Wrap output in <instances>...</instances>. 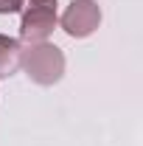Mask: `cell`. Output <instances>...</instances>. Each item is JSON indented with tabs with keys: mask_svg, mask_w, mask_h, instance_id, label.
I'll return each mask as SVG.
<instances>
[{
	"mask_svg": "<svg viewBox=\"0 0 143 146\" xmlns=\"http://www.w3.org/2000/svg\"><path fill=\"white\" fill-rule=\"evenodd\" d=\"M20 54H23V48H20L17 39H14V36L0 34V79H9V76L17 73Z\"/></svg>",
	"mask_w": 143,
	"mask_h": 146,
	"instance_id": "277c9868",
	"label": "cell"
},
{
	"mask_svg": "<svg viewBox=\"0 0 143 146\" xmlns=\"http://www.w3.org/2000/svg\"><path fill=\"white\" fill-rule=\"evenodd\" d=\"M101 25V9L95 0H70V6L62 14V28L73 39H84L95 34Z\"/></svg>",
	"mask_w": 143,
	"mask_h": 146,
	"instance_id": "3957f363",
	"label": "cell"
},
{
	"mask_svg": "<svg viewBox=\"0 0 143 146\" xmlns=\"http://www.w3.org/2000/svg\"><path fill=\"white\" fill-rule=\"evenodd\" d=\"M25 6V0H0V14H14Z\"/></svg>",
	"mask_w": 143,
	"mask_h": 146,
	"instance_id": "5b68a950",
	"label": "cell"
},
{
	"mask_svg": "<svg viewBox=\"0 0 143 146\" xmlns=\"http://www.w3.org/2000/svg\"><path fill=\"white\" fill-rule=\"evenodd\" d=\"M20 65L25 68L28 79L48 87L56 84L62 76H65V54L62 48H56L51 42H34L28 45L23 54H20Z\"/></svg>",
	"mask_w": 143,
	"mask_h": 146,
	"instance_id": "6da1fadb",
	"label": "cell"
},
{
	"mask_svg": "<svg viewBox=\"0 0 143 146\" xmlns=\"http://www.w3.org/2000/svg\"><path fill=\"white\" fill-rule=\"evenodd\" d=\"M56 28V0H28L23 23H20V39L34 45L45 42Z\"/></svg>",
	"mask_w": 143,
	"mask_h": 146,
	"instance_id": "7a4b0ae2",
	"label": "cell"
}]
</instances>
